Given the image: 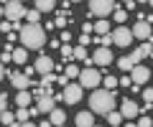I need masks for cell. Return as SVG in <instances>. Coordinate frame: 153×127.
<instances>
[{"label": "cell", "instance_id": "6da1fadb", "mask_svg": "<svg viewBox=\"0 0 153 127\" xmlns=\"http://www.w3.org/2000/svg\"><path fill=\"white\" fill-rule=\"evenodd\" d=\"M89 109L97 112V115H105V117L110 112H115V92H107V89L92 92V97H89Z\"/></svg>", "mask_w": 153, "mask_h": 127}, {"label": "cell", "instance_id": "7a4b0ae2", "mask_svg": "<svg viewBox=\"0 0 153 127\" xmlns=\"http://www.w3.org/2000/svg\"><path fill=\"white\" fill-rule=\"evenodd\" d=\"M18 38H21V43H23V48H31V51H36V48H41V46L46 43V31L41 26H23L21 28V33H18Z\"/></svg>", "mask_w": 153, "mask_h": 127}, {"label": "cell", "instance_id": "3957f363", "mask_svg": "<svg viewBox=\"0 0 153 127\" xmlns=\"http://www.w3.org/2000/svg\"><path fill=\"white\" fill-rule=\"evenodd\" d=\"M115 8L117 5H115L112 0H89V13L97 15L100 21H107V15H112Z\"/></svg>", "mask_w": 153, "mask_h": 127}, {"label": "cell", "instance_id": "277c9868", "mask_svg": "<svg viewBox=\"0 0 153 127\" xmlns=\"http://www.w3.org/2000/svg\"><path fill=\"white\" fill-rule=\"evenodd\" d=\"M100 81H102V74L97 71V69H82L79 71V87L82 89H97L100 87Z\"/></svg>", "mask_w": 153, "mask_h": 127}, {"label": "cell", "instance_id": "5b68a950", "mask_svg": "<svg viewBox=\"0 0 153 127\" xmlns=\"http://www.w3.org/2000/svg\"><path fill=\"white\" fill-rule=\"evenodd\" d=\"M3 13H5V21L8 23H18L21 18H26V5L18 3V0H10L3 5Z\"/></svg>", "mask_w": 153, "mask_h": 127}, {"label": "cell", "instance_id": "8992f818", "mask_svg": "<svg viewBox=\"0 0 153 127\" xmlns=\"http://www.w3.org/2000/svg\"><path fill=\"white\" fill-rule=\"evenodd\" d=\"M110 36H112V43L120 46V48H128V46L133 43V33H130V28H125V26L110 31Z\"/></svg>", "mask_w": 153, "mask_h": 127}, {"label": "cell", "instance_id": "52a82bcc", "mask_svg": "<svg viewBox=\"0 0 153 127\" xmlns=\"http://www.w3.org/2000/svg\"><path fill=\"white\" fill-rule=\"evenodd\" d=\"M82 94H84V89L79 87L76 81H71V84H66V87H64V94H61V99H64L66 104H76V102L82 99Z\"/></svg>", "mask_w": 153, "mask_h": 127}, {"label": "cell", "instance_id": "ba28073f", "mask_svg": "<svg viewBox=\"0 0 153 127\" xmlns=\"http://www.w3.org/2000/svg\"><path fill=\"white\" fill-rule=\"evenodd\" d=\"M54 107H56L54 94H44L41 99H36V115H51Z\"/></svg>", "mask_w": 153, "mask_h": 127}, {"label": "cell", "instance_id": "9c48e42d", "mask_svg": "<svg viewBox=\"0 0 153 127\" xmlns=\"http://www.w3.org/2000/svg\"><path fill=\"white\" fill-rule=\"evenodd\" d=\"M130 33H133V38H140V41H151V26H148L146 21H138L135 26L130 28Z\"/></svg>", "mask_w": 153, "mask_h": 127}, {"label": "cell", "instance_id": "30bf717a", "mask_svg": "<svg viewBox=\"0 0 153 127\" xmlns=\"http://www.w3.org/2000/svg\"><path fill=\"white\" fill-rule=\"evenodd\" d=\"M33 71H38L41 76H46V74H54V61H51L49 56H38L36 64H33Z\"/></svg>", "mask_w": 153, "mask_h": 127}, {"label": "cell", "instance_id": "8fae6325", "mask_svg": "<svg viewBox=\"0 0 153 127\" xmlns=\"http://www.w3.org/2000/svg\"><path fill=\"white\" fill-rule=\"evenodd\" d=\"M10 84L18 89V92H28V87H31V79H28L23 71H10Z\"/></svg>", "mask_w": 153, "mask_h": 127}, {"label": "cell", "instance_id": "7c38bea8", "mask_svg": "<svg viewBox=\"0 0 153 127\" xmlns=\"http://www.w3.org/2000/svg\"><path fill=\"white\" fill-rule=\"evenodd\" d=\"M148 76H151V71H148V69L143 66V64H138V66H135V69L130 71V81L135 84V87H140V84H146V81H148Z\"/></svg>", "mask_w": 153, "mask_h": 127}, {"label": "cell", "instance_id": "4fadbf2b", "mask_svg": "<svg viewBox=\"0 0 153 127\" xmlns=\"http://www.w3.org/2000/svg\"><path fill=\"white\" fill-rule=\"evenodd\" d=\"M92 61L97 66H110V64H112V51L110 48H97L94 56H92Z\"/></svg>", "mask_w": 153, "mask_h": 127}, {"label": "cell", "instance_id": "5bb4252c", "mask_svg": "<svg viewBox=\"0 0 153 127\" xmlns=\"http://www.w3.org/2000/svg\"><path fill=\"white\" fill-rule=\"evenodd\" d=\"M120 115H123V120H133V117H138V115H140V107H138L133 99H125V102H123Z\"/></svg>", "mask_w": 153, "mask_h": 127}, {"label": "cell", "instance_id": "9a60e30c", "mask_svg": "<svg viewBox=\"0 0 153 127\" xmlns=\"http://www.w3.org/2000/svg\"><path fill=\"white\" fill-rule=\"evenodd\" d=\"M49 122H51V127H61L66 122V112L59 109V107H54V112L49 115Z\"/></svg>", "mask_w": 153, "mask_h": 127}, {"label": "cell", "instance_id": "2e32d148", "mask_svg": "<svg viewBox=\"0 0 153 127\" xmlns=\"http://www.w3.org/2000/svg\"><path fill=\"white\" fill-rule=\"evenodd\" d=\"M76 127H94V115L92 112H79L76 115Z\"/></svg>", "mask_w": 153, "mask_h": 127}, {"label": "cell", "instance_id": "e0dca14e", "mask_svg": "<svg viewBox=\"0 0 153 127\" xmlns=\"http://www.w3.org/2000/svg\"><path fill=\"white\" fill-rule=\"evenodd\" d=\"M31 92H18V97H16V102H18V109H28L31 107Z\"/></svg>", "mask_w": 153, "mask_h": 127}, {"label": "cell", "instance_id": "ac0fdd59", "mask_svg": "<svg viewBox=\"0 0 153 127\" xmlns=\"http://www.w3.org/2000/svg\"><path fill=\"white\" fill-rule=\"evenodd\" d=\"M54 8H56L54 0H38V3H36V10L38 13H49V10H54Z\"/></svg>", "mask_w": 153, "mask_h": 127}, {"label": "cell", "instance_id": "d6986e66", "mask_svg": "<svg viewBox=\"0 0 153 127\" xmlns=\"http://www.w3.org/2000/svg\"><path fill=\"white\" fill-rule=\"evenodd\" d=\"M92 31H94V33H100V36H107V33H110V23H107V21H97V23L92 26Z\"/></svg>", "mask_w": 153, "mask_h": 127}, {"label": "cell", "instance_id": "ffe728a7", "mask_svg": "<svg viewBox=\"0 0 153 127\" xmlns=\"http://www.w3.org/2000/svg\"><path fill=\"white\" fill-rule=\"evenodd\" d=\"M26 59H28V51L26 48H13V61H16V64H26Z\"/></svg>", "mask_w": 153, "mask_h": 127}, {"label": "cell", "instance_id": "44dd1931", "mask_svg": "<svg viewBox=\"0 0 153 127\" xmlns=\"http://www.w3.org/2000/svg\"><path fill=\"white\" fill-rule=\"evenodd\" d=\"M74 59L76 61H84L87 69H89V59H87V48H84V46H76V48H74Z\"/></svg>", "mask_w": 153, "mask_h": 127}, {"label": "cell", "instance_id": "7402d4cb", "mask_svg": "<svg viewBox=\"0 0 153 127\" xmlns=\"http://www.w3.org/2000/svg\"><path fill=\"white\" fill-rule=\"evenodd\" d=\"M38 18H41L38 10H26V23L28 26H38Z\"/></svg>", "mask_w": 153, "mask_h": 127}, {"label": "cell", "instance_id": "603a6c76", "mask_svg": "<svg viewBox=\"0 0 153 127\" xmlns=\"http://www.w3.org/2000/svg\"><path fill=\"white\" fill-rule=\"evenodd\" d=\"M117 69H120V71H128V74H130V71H133L135 66L130 64V59H128V56H123V59L117 61Z\"/></svg>", "mask_w": 153, "mask_h": 127}, {"label": "cell", "instance_id": "cb8c5ba5", "mask_svg": "<svg viewBox=\"0 0 153 127\" xmlns=\"http://www.w3.org/2000/svg\"><path fill=\"white\" fill-rule=\"evenodd\" d=\"M54 81H56V74H46V76H41V84H38V87L41 89H51Z\"/></svg>", "mask_w": 153, "mask_h": 127}, {"label": "cell", "instance_id": "d4e9b609", "mask_svg": "<svg viewBox=\"0 0 153 127\" xmlns=\"http://www.w3.org/2000/svg\"><path fill=\"white\" fill-rule=\"evenodd\" d=\"M28 117H31V109H18V112H16V122H18V125H23V122H31Z\"/></svg>", "mask_w": 153, "mask_h": 127}, {"label": "cell", "instance_id": "484cf974", "mask_svg": "<svg viewBox=\"0 0 153 127\" xmlns=\"http://www.w3.org/2000/svg\"><path fill=\"white\" fill-rule=\"evenodd\" d=\"M107 122H110L112 127H120V122H123V115H120V112H110V115H107Z\"/></svg>", "mask_w": 153, "mask_h": 127}, {"label": "cell", "instance_id": "4316f807", "mask_svg": "<svg viewBox=\"0 0 153 127\" xmlns=\"http://www.w3.org/2000/svg\"><path fill=\"white\" fill-rule=\"evenodd\" d=\"M0 122H3V125H13V122H16V115H13V112H0Z\"/></svg>", "mask_w": 153, "mask_h": 127}, {"label": "cell", "instance_id": "83f0119b", "mask_svg": "<svg viewBox=\"0 0 153 127\" xmlns=\"http://www.w3.org/2000/svg\"><path fill=\"white\" fill-rule=\"evenodd\" d=\"M61 59H64V61L74 59V48H71L69 43H64V46H61Z\"/></svg>", "mask_w": 153, "mask_h": 127}, {"label": "cell", "instance_id": "f1b7e54d", "mask_svg": "<svg viewBox=\"0 0 153 127\" xmlns=\"http://www.w3.org/2000/svg\"><path fill=\"white\" fill-rule=\"evenodd\" d=\"M79 71H82L79 66H74V64H69V66H66V79H79Z\"/></svg>", "mask_w": 153, "mask_h": 127}, {"label": "cell", "instance_id": "f546056e", "mask_svg": "<svg viewBox=\"0 0 153 127\" xmlns=\"http://www.w3.org/2000/svg\"><path fill=\"white\" fill-rule=\"evenodd\" d=\"M112 18H115V21H117V23H125V18H128V13H125V10H120V8H115V13H112Z\"/></svg>", "mask_w": 153, "mask_h": 127}, {"label": "cell", "instance_id": "4dcf8cb0", "mask_svg": "<svg viewBox=\"0 0 153 127\" xmlns=\"http://www.w3.org/2000/svg\"><path fill=\"white\" fill-rule=\"evenodd\" d=\"M135 127H153V120H151L148 115H143L140 120H138V125H135Z\"/></svg>", "mask_w": 153, "mask_h": 127}, {"label": "cell", "instance_id": "1f68e13d", "mask_svg": "<svg viewBox=\"0 0 153 127\" xmlns=\"http://www.w3.org/2000/svg\"><path fill=\"white\" fill-rule=\"evenodd\" d=\"M115 87H117V79L115 76H105V89L110 92V89H115Z\"/></svg>", "mask_w": 153, "mask_h": 127}, {"label": "cell", "instance_id": "d6a6232c", "mask_svg": "<svg viewBox=\"0 0 153 127\" xmlns=\"http://www.w3.org/2000/svg\"><path fill=\"white\" fill-rule=\"evenodd\" d=\"M140 94H143V99H146L148 104H153V89H151V87H148V89H143Z\"/></svg>", "mask_w": 153, "mask_h": 127}, {"label": "cell", "instance_id": "836d02e7", "mask_svg": "<svg viewBox=\"0 0 153 127\" xmlns=\"http://www.w3.org/2000/svg\"><path fill=\"white\" fill-rule=\"evenodd\" d=\"M66 21H69L66 15H59V18H56V23H54V26H56V28H66Z\"/></svg>", "mask_w": 153, "mask_h": 127}, {"label": "cell", "instance_id": "e575fe53", "mask_svg": "<svg viewBox=\"0 0 153 127\" xmlns=\"http://www.w3.org/2000/svg\"><path fill=\"white\" fill-rule=\"evenodd\" d=\"M5 109H8V97L0 94V112H5Z\"/></svg>", "mask_w": 153, "mask_h": 127}, {"label": "cell", "instance_id": "d590c367", "mask_svg": "<svg viewBox=\"0 0 153 127\" xmlns=\"http://www.w3.org/2000/svg\"><path fill=\"white\" fill-rule=\"evenodd\" d=\"M61 41H64V43H69V41H71V33H69V31H61Z\"/></svg>", "mask_w": 153, "mask_h": 127}, {"label": "cell", "instance_id": "8d00e7d4", "mask_svg": "<svg viewBox=\"0 0 153 127\" xmlns=\"http://www.w3.org/2000/svg\"><path fill=\"white\" fill-rule=\"evenodd\" d=\"M87 43H89V36H84V33H82V38H79V46H84V48H87Z\"/></svg>", "mask_w": 153, "mask_h": 127}, {"label": "cell", "instance_id": "74e56055", "mask_svg": "<svg viewBox=\"0 0 153 127\" xmlns=\"http://www.w3.org/2000/svg\"><path fill=\"white\" fill-rule=\"evenodd\" d=\"M117 84H123V87H128V84H133V81H130V76H123V79H117Z\"/></svg>", "mask_w": 153, "mask_h": 127}, {"label": "cell", "instance_id": "f35d334b", "mask_svg": "<svg viewBox=\"0 0 153 127\" xmlns=\"http://www.w3.org/2000/svg\"><path fill=\"white\" fill-rule=\"evenodd\" d=\"M82 31H84V36H89V31H92V23H84V26H82Z\"/></svg>", "mask_w": 153, "mask_h": 127}, {"label": "cell", "instance_id": "ab89813d", "mask_svg": "<svg viewBox=\"0 0 153 127\" xmlns=\"http://www.w3.org/2000/svg\"><path fill=\"white\" fill-rule=\"evenodd\" d=\"M23 74H26V76L31 79V76H33V66H26V69H23Z\"/></svg>", "mask_w": 153, "mask_h": 127}, {"label": "cell", "instance_id": "60d3db41", "mask_svg": "<svg viewBox=\"0 0 153 127\" xmlns=\"http://www.w3.org/2000/svg\"><path fill=\"white\" fill-rule=\"evenodd\" d=\"M36 127H51V122H49V120H44L41 125H36Z\"/></svg>", "mask_w": 153, "mask_h": 127}, {"label": "cell", "instance_id": "b9f144b4", "mask_svg": "<svg viewBox=\"0 0 153 127\" xmlns=\"http://www.w3.org/2000/svg\"><path fill=\"white\" fill-rule=\"evenodd\" d=\"M3 76H5V66L0 64V81H3Z\"/></svg>", "mask_w": 153, "mask_h": 127}, {"label": "cell", "instance_id": "7bdbcfd3", "mask_svg": "<svg viewBox=\"0 0 153 127\" xmlns=\"http://www.w3.org/2000/svg\"><path fill=\"white\" fill-rule=\"evenodd\" d=\"M21 127H36V125H33V122H23Z\"/></svg>", "mask_w": 153, "mask_h": 127}, {"label": "cell", "instance_id": "ee69618b", "mask_svg": "<svg viewBox=\"0 0 153 127\" xmlns=\"http://www.w3.org/2000/svg\"><path fill=\"white\" fill-rule=\"evenodd\" d=\"M0 21H5V13H3V5H0Z\"/></svg>", "mask_w": 153, "mask_h": 127}, {"label": "cell", "instance_id": "f6af8a7d", "mask_svg": "<svg viewBox=\"0 0 153 127\" xmlns=\"http://www.w3.org/2000/svg\"><path fill=\"white\" fill-rule=\"evenodd\" d=\"M8 127H21V125H18V122H13V125H8Z\"/></svg>", "mask_w": 153, "mask_h": 127}, {"label": "cell", "instance_id": "bcb514c9", "mask_svg": "<svg viewBox=\"0 0 153 127\" xmlns=\"http://www.w3.org/2000/svg\"><path fill=\"white\" fill-rule=\"evenodd\" d=\"M125 127H135V125H130V122H128V125H125Z\"/></svg>", "mask_w": 153, "mask_h": 127}, {"label": "cell", "instance_id": "7dc6e473", "mask_svg": "<svg viewBox=\"0 0 153 127\" xmlns=\"http://www.w3.org/2000/svg\"><path fill=\"white\" fill-rule=\"evenodd\" d=\"M94 127H100V125H94Z\"/></svg>", "mask_w": 153, "mask_h": 127}, {"label": "cell", "instance_id": "c3c4849f", "mask_svg": "<svg viewBox=\"0 0 153 127\" xmlns=\"http://www.w3.org/2000/svg\"><path fill=\"white\" fill-rule=\"evenodd\" d=\"M61 127H64V125H61Z\"/></svg>", "mask_w": 153, "mask_h": 127}]
</instances>
